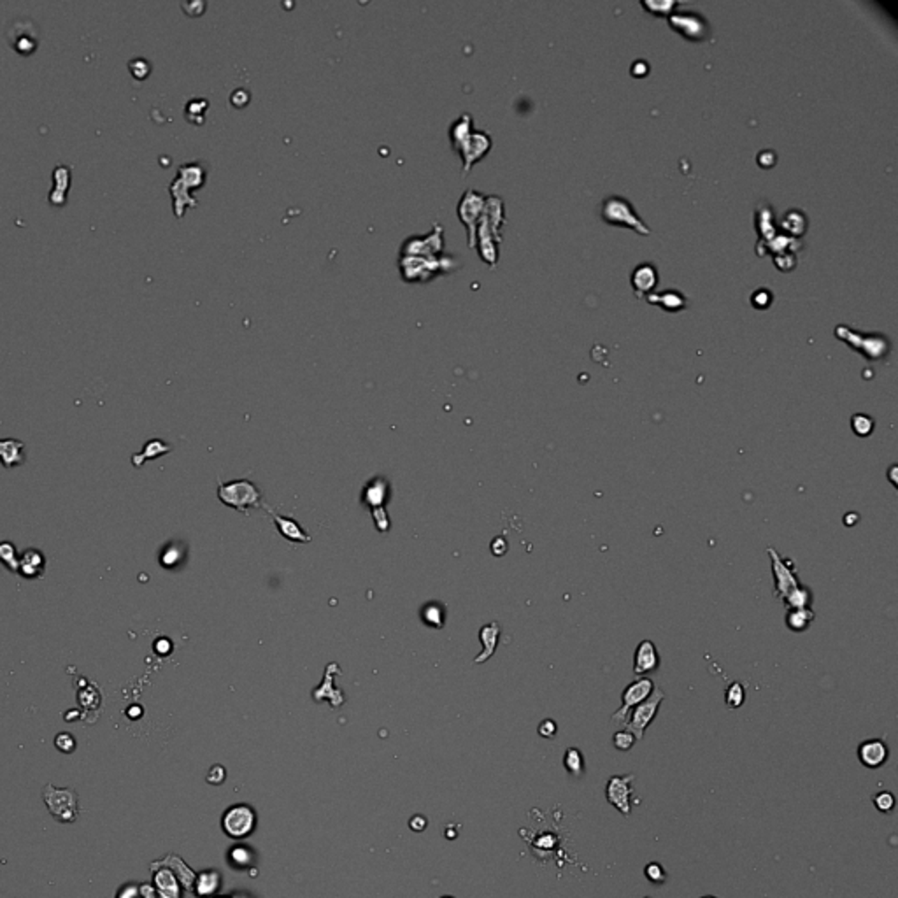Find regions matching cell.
<instances>
[{
  "label": "cell",
  "instance_id": "11",
  "mask_svg": "<svg viewBox=\"0 0 898 898\" xmlns=\"http://www.w3.org/2000/svg\"><path fill=\"white\" fill-rule=\"evenodd\" d=\"M633 781L635 775H610L606 784V800L613 805L616 811H619L625 818L632 814V797H633Z\"/></svg>",
  "mask_w": 898,
  "mask_h": 898
},
{
  "label": "cell",
  "instance_id": "39",
  "mask_svg": "<svg viewBox=\"0 0 898 898\" xmlns=\"http://www.w3.org/2000/svg\"><path fill=\"white\" fill-rule=\"evenodd\" d=\"M874 805H876V809L879 812L888 814V812H891L895 809V795L886 790L879 791V793L874 797Z\"/></svg>",
  "mask_w": 898,
  "mask_h": 898
},
{
  "label": "cell",
  "instance_id": "8",
  "mask_svg": "<svg viewBox=\"0 0 898 898\" xmlns=\"http://www.w3.org/2000/svg\"><path fill=\"white\" fill-rule=\"evenodd\" d=\"M767 553L772 560V574H774V593L777 599H784L791 590L800 586V579L797 576L793 561L784 560L777 553L775 547H767Z\"/></svg>",
  "mask_w": 898,
  "mask_h": 898
},
{
  "label": "cell",
  "instance_id": "15",
  "mask_svg": "<svg viewBox=\"0 0 898 898\" xmlns=\"http://www.w3.org/2000/svg\"><path fill=\"white\" fill-rule=\"evenodd\" d=\"M858 760L867 768H881L890 758V749L883 739H868L858 746Z\"/></svg>",
  "mask_w": 898,
  "mask_h": 898
},
{
  "label": "cell",
  "instance_id": "2",
  "mask_svg": "<svg viewBox=\"0 0 898 898\" xmlns=\"http://www.w3.org/2000/svg\"><path fill=\"white\" fill-rule=\"evenodd\" d=\"M400 274L407 283H425L434 279L435 276L444 272H451L458 267V262L451 255H442L439 258H419V256H400Z\"/></svg>",
  "mask_w": 898,
  "mask_h": 898
},
{
  "label": "cell",
  "instance_id": "47",
  "mask_svg": "<svg viewBox=\"0 0 898 898\" xmlns=\"http://www.w3.org/2000/svg\"><path fill=\"white\" fill-rule=\"evenodd\" d=\"M224 898H227V897H224Z\"/></svg>",
  "mask_w": 898,
  "mask_h": 898
},
{
  "label": "cell",
  "instance_id": "28",
  "mask_svg": "<svg viewBox=\"0 0 898 898\" xmlns=\"http://www.w3.org/2000/svg\"><path fill=\"white\" fill-rule=\"evenodd\" d=\"M563 767H565V771L569 772L572 777H583L586 765H584V756L583 752H581V749L577 748L567 749L565 755H563Z\"/></svg>",
  "mask_w": 898,
  "mask_h": 898
},
{
  "label": "cell",
  "instance_id": "40",
  "mask_svg": "<svg viewBox=\"0 0 898 898\" xmlns=\"http://www.w3.org/2000/svg\"><path fill=\"white\" fill-rule=\"evenodd\" d=\"M167 451H170V448L161 444V441H150L146 444V448H144V453L137 455V457H143L141 458V464H143V461L148 460V458H157L160 457V455L167 453Z\"/></svg>",
  "mask_w": 898,
  "mask_h": 898
},
{
  "label": "cell",
  "instance_id": "7",
  "mask_svg": "<svg viewBox=\"0 0 898 898\" xmlns=\"http://www.w3.org/2000/svg\"><path fill=\"white\" fill-rule=\"evenodd\" d=\"M444 230L435 223L434 229L425 236H412L404 240L400 256H419V258H439L444 255Z\"/></svg>",
  "mask_w": 898,
  "mask_h": 898
},
{
  "label": "cell",
  "instance_id": "45",
  "mask_svg": "<svg viewBox=\"0 0 898 898\" xmlns=\"http://www.w3.org/2000/svg\"><path fill=\"white\" fill-rule=\"evenodd\" d=\"M700 898H718V897H714V895H704V897H700Z\"/></svg>",
  "mask_w": 898,
  "mask_h": 898
},
{
  "label": "cell",
  "instance_id": "35",
  "mask_svg": "<svg viewBox=\"0 0 898 898\" xmlns=\"http://www.w3.org/2000/svg\"><path fill=\"white\" fill-rule=\"evenodd\" d=\"M649 302L660 303V306H663L665 309H669V311H676V309H681V307L685 306V299H681L679 293H672V292L662 293L660 297H649Z\"/></svg>",
  "mask_w": 898,
  "mask_h": 898
},
{
  "label": "cell",
  "instance_id": "17",
  "mask_svg": "<svg viewBox=\"0 0 898 898\" xmlns=\"http://www.w3.org/2000/svg\"><path fill=\"white\" fill-rule=\"evenodd\" d=\"M46 558L39 549H26L19 554L18 574L25 579H39L44 574Z\"/></svg>",
  "mask_w": 898,
  "mask_h": 898
},
{
  "label": "cell",
  "instance_id": "33",
  "mask_svg": "<svg viewBox=\"0 0 898 898\" xmlns=\"http://www.w3.org/2000/svg\"><path fill=\"white\" fill-rule=\"evenodd\" d=\"M851 428L858 437H868L874 432V419L867 414H854L851 418Z\"/></svg>",
  "mask_w": 898,
  "mask_h": 898
},
{
  "label": "cell",
  "instance_id": "19",
  "mask_svg": "<svg viewBox=\"0 0 898 898\" xmlns=\"http://www.w3.org/2000/svg\"><path fill=\"white\" fill-rule=\"evenodd\" d=\"M176 179L191 191L193 188L204 186V183H206V168H204V165L200 161L183 164L179 167V170H177Z\"/></svg>",
  "mask_w": 898,
  "mask_h": 898
},
{
  "label": "cell",
  "instance_id": "16",
  "mask_svg": "<svg viewBox=\"0 0 898 898\" xmlns=\"http://www.w3.org/2000/svg\"><path fill=\"white\" fill-rule=\"evenodd\" d=\"M660 667V655L656 649L655 642L651 640H642L639 642L633 656V674L635 676H646V674L656 672Z\"/></svg>",
  "mask_w": 898,
  "mask_h": 898
},
{
  "label": "cell",
  "instance_id": "21",
  "mask_svg": "<svg viewBox=\"0 0 898 898\" xmlns=\"http://www.w3.org/2000/svg\"><path fill=\"white\" fill-rule=\"evenodd\" d=\"M23 448H25V444L18 439H0V461H2V465L6 468H12L25 464Z\"/></svg>",
  "mask_w": 898,
  "mask_h": 898
},
{
  "label": "cell",
  "instance_id": "23",
  "mask_svg": "<svg viewBox=\"0 0 898 898\" xmlns=\"http://www.w3.org/2000/svg\"><path fill=\"white\" fill-rule=\"evenodd\" d=\"M168 191L173 195V202H174V214L177 218H181L184 214V209L186 207H195L197 206V200L191 197V191L188 190L186 186L179 183V181L174 177V181L168 186Z\"/></svg>",
  "mask_w": 898,
  "mask_h": 898
},
{
  "label": "cell",
  "instance_id": "18",
  "mask_svg": "<svg viewBox=\"0 0 898 898\" xmlns=\"http://www.w3.org/2000/svg\"><path fill=\"white\" fill-rule=\"evenodd\" d=\"M71 179L72 174L67 165L55 167V170H53V181H55V184H53V190L49 193V202L53 206H64L67 202V191L71 188Z\"/></svg>",
  "mask_w": 898,
  "mask_h": 898
},
{
  "label": "cell",
  "instance_id": "12",
  "mask_svg": "<svg viewBox=\"0 0 898 898\" xmlns=\"http://www.w3.org/2000/svg\"><path fill=\"white\" fill-rule=\"evenodd\" d=\"M256 816L249 805H234L223 814L221 827L223 831L232 838H244L255 830Z\"/></svg>",
  "mask_w": 898,
  "mask_h": 898
},
{
  "label": "cell",
  "instance_id": "24",
  "mask_svg": "<svg viewBox=\"0 0 898 898\" xmlns=\"http://www.w3.org/2000/svg\"><path fill=\"white\" fill-rule=\"evenodd\" d=\"M814 617H816V614L811 607H802V609H788L784 622L791 632H805L814 622Z\"/></svg>",
  "mask_w": 898,
  "mask_h": 898
},
{
  "label": "cell",
  "instance_id": "29",
  "mask_svg": "<svg viewBox=\"0 0 898 898\" xmlns=\"http://www.w3.org/2000/svg\"><path fill=\"white\" fill-rule=\"evenodd\" d=\"M218 888H220V874L213 872V870L202 872L199 879L195 881V893L199 897H211V895L216 893Z\"/></svg>",
  "mask_w": 898,
  "mask_h": 898
},
{
  "label": "cell",
  "instance_id": "41",
  "mask_svg": "<svg viewBox=\"0 0 898 898\" xmlns=\"http://www.w3.org/2000/svg\"><path fill=\"white\" fill-rule=\"evenodd\" d=\"M55 746L60 749L62 752L69 755V752H74L76 749V739L72 737L71 734H58L55 739Z\"/></svg>",
  "mask_w": 898,
  "mask_h": 898
},
{
  "label": "cell",
  "instance_id": "1",
  "mask_svg": "<svg viewBox=\"0 0 898 898\" xmlns=\"http://www.w3.org/2000/svg\"><path fill=\"white\" fill-rule=\"evenodd\" d=\"M505 221L504 202L502 199L491 195L486 197L483 213H481L477 227H475V246L479 255L488 265L495 267L498 258V243H500V227Z\"/></svg>",
  "mask_w": 898,
  "mask_h": 898
},
{
  "label": "cell",
  "instance_id": "43",
  "mask_svg": "<svg viewBox=\"0 0 898 898\" xmlns=\"http://www.w3.org/2000/svg\"><path fill=\"white\" fill-rule=\"evenodd\" d=\"M539 735L544 739H553L554 735L558 734V725L554 723V719H544L543 723L539 725Z\"/></svg>",
  "mask_w": 898,
  "mask_h": 898
},
{
  "label": "cell",
  "instance_id": "25",
  "mask_svg": "<svg viewBox=\"0 0 898 898\" xmlns=\"http://www.w3.org/2000/svg\"><path fill=\"white\" fill-rule=\"evenodd\" d=\"M632 285L637 297H642L656 285V272L651 265H639L633 270Z\"/></svg>",
  "mask_w": 898,
  "mask_h": 898
},
{
  "label": "cell",
  "instance_id": "3",
  "mask_svg": "<svg viewBox=\"0 0 898 898\" xmlns=\"http://www.w3.org/2000/svg\"><path fill=\"white\" fill-rule=\"evenodd\" d=\"M42 797L51 816L58 823H74L78 820L79 798L74 788H55L53 784H46Z\"/></svg>",
  "mask_w": 898,
  "mask_h": 898
},
{
  "label": "cell",
  "instance_id": "37",
  "mask_svg": "<svg viewBox=\"0 0 898 898\" xmlns=\"http://www.w3.org/2000/svg\"><path fill=\"white\" fill-rule=\"evenodd\" d=\"M251 861H253V856L246 847L237 846L230 851V865H234L236 868H246Z\"/></svg>",
  "mask_w": 898,
  "mask_h": 898
},
{
  "label": "cell",
  "instance_id": "32",
  "mask_svg": "<svg viewBox=\"0 0 898 898\" xmlns=\"http://www.w3.org/2000/svg\"><path fill=\"white\" fill-rule=\"evenodd\" d=\"M746 700V688L741 681H734L725 692V704L728 709H739Z\"/></svg>",
  "mask_w": 898,
  "mask_h": 898
},
{
  "label": "cell",
  "instance_id": "22",
  "mask_svg": "<svg viewBox=\"0 0 898 898\" xmlns=\"http://www.w3.org/2000/svg\"><path fill=\"white\" fill-rule=\"evenodd\" d=\"M670 23H672L676 30L683 32V34H685V32L688 30L686 37H689V39L702 37V39H704V30H705L704 21H702L700 18H696V16H693V15L672 16V18H670Z\"/></svg>",
  "mask_w": 898,
  "mask_h": 898
},
{
  "label": "cell",
  "instance_id": "42",
  "mask_svg": "<svg viewBox=\"0 0 898 898\" xmlns=\"http://www.w3.org/2000/svg\"><path fill=\"white\" fill-rule=\"evenodd\" d=\"M206 109H207V100H206V98H193V100L188 102V105H186L188 120L191 118V112H193V114H200V118L204 120Z\"/></svg>",
  "mask_w": 898,
  "mask_h": 898
},
{
  "label": "cell",
  "instance_id": "26",
  "mask_svg": "<svg viewBox=\"0 0 898 898\" xmlns=\"http://www.w3.org/2000/svg\"><path fill=\"white\" fill-rule=\"evenodd\" d=\"M470 134H472V118L468 116V114H461L457 121H453V125H451V128H449V139H451L453 150L455 151L460 150V146L467 141V137Z\"/></svg>",
  "mask_w": 898,
  "mask_h": 898
},
{
  "label": "cell",
  "instance_id": "38",
  "mask_svg": "<svg viewBox=\"0 0 898 898\" xmlns=\"http://www.w3.org/2000/svg\"><path fill=\"white\" fill-rule=\"evenodd\" d=\"M128 69H130V74L134 76L135 79L143 81V79H146L148 76H150L151 65L150 62L144 60V58H132V60L128 62Z\"/></svg>",
  "mask_w": 898,
  "mask_h": 898
},
{
  "label": "cell",
  "instance_id": "4",
  "mask_svg": "<svg viewBox=\"0 0 898 898\" xmlns=\"http://www.w3.org/2000/svg\"><path fill=\"white\" fill-rule=\"evenodd\" d=\"M218 497H220V500L224 505L234 507V509L240 511V513H246L251 507H260L262 505V491L246 479L220 484Z\"/></svg>",
  "mask_w": 898,
  "mask_h": 898
},
{
  "label": "cell",
  "instance_id": "13",
  "mask_svg": "<svg viewBox=\"0 0 898 898\" xmlns=\"http://www.w3.org/2000/svg\"><path fill=\"white\" fill-rule=\"evenodd\" d=\"M602 218L610 224H625L637 232L648 236L649 230L642 224V221L633 214V207L626 200L619 197H609L602 206Z\"/></svg>",
  "mask_w": 898,
  "mask_h": 898
},
{
  "label": "cell",
  "instance_id": "30",
  "mask_svg": "<svg viewBox=\"0 0 898 898\" xmlns=\"http://www.w3.org/2000/svg\"><path fill=\"white\" fill-rule=\"evenodd\" d=\"M784 604L788 609H802V607H811L812 593L807 586H797L784 597Z\"/></svg>",
  "mask_w": 898,
  "mask_h": 898
},
{
  "label": "cell",
  "instance_id": "5",
  "mask_svg": "<svg viewBox=\"0 0 898 898\" xmlns=\"http://www.w3.org/2000/svg\"><path fill=\"white\" fill-rule=\"evenodd\" d=\"M663 700H665V692L662 688H655V692L648 698L640 702L637 707H633V711H630L625 723V730H628L630 734H633V737L637 741H642L644 739V734H646L648 726L655 721Z\"/></svg>",
  "mask_w": 898,
  "mask_h": 898
},
{
  "label": "cell",
  "instance_id": "46",
  "mask_svg": "<svg viewBox=\"0 0 898 898\" xmlns=\"http://www.w3.org/2000/svg\"><path fill=\"white\" fill-rule=\"evenodd\" d=\"M444 898H451V897H444Z\"/></svg>",
  "mask_w": 898,
  "mask_h": 898
},
{
  "label": "cell",
  "instance_id": "10",
  "mask_svg": "<svg viewBox=\"0 0 898 898\" xmlns=\"http://www.w3.org/2000/svg\"><path fill=\"white\" fill-rule=\"evenodd\" d=\"M484 202H486V197L475 190L465 191L461 195L460 202H458V218L465 224V229H467L468 247L475 246V227H477V221H479L481 213H483Z\"/></svg>",
  "mask_w": 898,
  "mask_h": 898
},
{
  "label": "cell",
  "instance_id": "6",
  "mask_svg": "<svg viewBox=\"0 0 898 898\" xmlns=\"http://www.w3.org/2000/svg\"><path fill=\"white\" fill-rule=\"evenodd\" d=\"M6 39L12 51L19 56H30L39 48L41 34L37 25L30 18H16L6 30Z\"/></svg>",
  "mask_w": 898,
  "mask_h": 898
},
{
  "label": "cell",
  "instance_id": "9",
  "mask_svg": "<svg viewBox=\"0 0 898 898\" xmlns=\"http://www.w3.org/2000/svg\"><path fill=\"white\" fill-rule=\"evenodd\" d=\"M653 692H655V683H653V679L646 678V676L630 683L622 695V707L617 709V711L613 714V718H610L613 719V723L625 726L630 711H632L633 707H637L640 702H644V700L648 698Z\"/></svg>",
  "mask_w": 898,
  "mask_h": 898
},
{
  "label": "cell",
  "instance_id": "34",
  "mask_svg": "<svg viewBox=\"0 0 898 898\" xmlns=\"http://www.w3.org/2000/svg\"><path fill=\"white\" fill-rule=\"evenodd\" d=\"M644 876H646V879H648L649 883L655 884V886H662V884L667 881L665 868H663V865L658 863V861H651V863L646 865V867H644Z\"/></svg>",
  "mask_w": 898,
  "mask_h": 898
},
{
  "label": "cell",
  "instance_id": "20",
  "mask_svg": "<svg viewBox=\"0 0 898 898\" xmlns=\"http://www.w3.org/2000/svg\"><path fill=\"white\" fill-rule=\"evenodd\" d=\"M265 509L269 511L272 520L276 521L281 536L285 537V539L292 540V543H311V536H307L306 531L302 530V527H300L295 520H292V518H281L279 514H276L272 509H269V507H265Z\"/></svg>",
  "mask_w": 898,
  "mask_h": 898
},
{
  "label": "cell",
  "instance_id": "14",
  "mask_svg": "<svg viewBox=\"0 0 898 898\" xmlns=\"http://www.w3.org/2000/svg\"><path fill=\"white\" fill-rule=\"evenodd\" d=\"M491 148V139L486 132H474L468 135L467 141L460 146V150L457 153H460V157L464 158V173H468V168L475 164L477 160L484 157L488 153V150Z\"/></svg>",
  "mask_w": 898,
  "mask_h": 898
},
{
  "label": "cell",
  "instance_id": "44",
  "mask_svg": "<svg viewBox=\"0 0 898 898\" xmlns=\"http://www.w3.org/2000/svg\"><path fill=\"white\" fill-rule=\"evenodd\" d=\"M425 825H427V821H425V818H419V816H418V818H416V820H411V827H412V830L421 831V830H423V828H425Z\"/></svg>",
  "mask_w": 898,
  "mask_h": 898
},
{
  "label": "cell",
  "instance_id": "27",
  "mask_svg": "<svg viewBox=\"0 0 898 898\" xmlns=\"http://www.w3.org/2000/svg\"><path fill=\"white\" fill-rule=\"evenodd\" d=\"M498 633H500V628H498L497 623H490V625L484 626V628L481 630V640H483L484 644V651L483 655L475 658V663L484 662V660H488L491 655H493L495 648H497L498 644Z\"/></svg>",
  "mask_w": 898,
  "mask_h": 898
},
{
  "label": "cell",
  "instance_id": "31",
  "mask_svg": "<svg viewBox=\"0 0 898 898\" xmlns=\"http://www.w3.org/2000/svg\"><path fill=\"white\" fill-rule=\"evenodd\" d=\"M0 561L8 567L11 572H18L19 569V554L16 551V546L9 540L0 543Z\"/></svg>",
  "mask_w": 898,
  "mask_h": 898
},
{
  "label": "cell",
  "instance_id": "36",
  "mask_svg": "<svg viewBox=\"0 0 898 898\" xmlns=\"http://www.w3.org/2000/svg\"><path fill=\"white\" fill-rule=\"evenodd\" d=\"M635 742L637 739L633 737V734H630L628 730H617L616 734L613 735V746L617 751H630L635 746Z\"/></svg>",
  "mask_w": 898,
  "mask_h": 898
}]
</instances>
